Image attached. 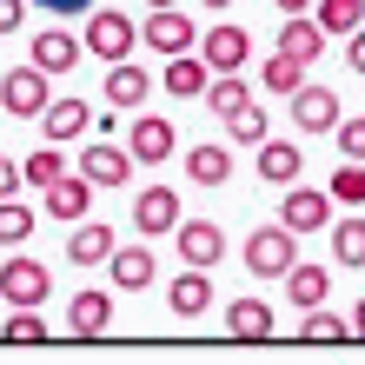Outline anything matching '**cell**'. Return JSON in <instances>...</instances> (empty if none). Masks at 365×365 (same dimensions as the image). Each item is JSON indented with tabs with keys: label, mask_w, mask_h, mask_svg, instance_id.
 Here are the masks:
<instances>
[{
	"label": "cell",
	"mask_w": 365,
	"mask_h": 365,
	"mask_svg": "<svg viewBox=\"0 0 365 365\" xmlns=\"http://www.w3.org/2000/svg\"><path fill=\"white\" fill-rule=\"evenodd\" d=\"M292 266H299V232L286 220H279V226H259L246 240V272L252 279H286Z\"/></svg>",
	"instance_id": "cell-1"
},
{
	"label": "cell",
	"mask_w": 365,
	"mask_h": 365,
	"mask_svg": "<svg viewBox=\"0 0 365 365\" xmlns=\"http://www.w3.org/2000/svg\"><path fill=\"white\" fill-rule=\"evenodd\" d=\"M47 80H53V73L34 67V60H27V67H7V73H0V106H7L14 120H40V113L53 106Z\"/></svg>",
	"instance_id": "cell-2"
},
{
	"label": "cell",
	"mask_w": 365,
	"mask_h": 365,
	"mask_svg": "<svg viewBox=\"0 0 365 365\" xmlns=\"http://www.w3.org/2000/svg\"><path fill=\"white\" fill-rule=\"evenodd\" d=\"M133 47H146V40H140V27L126 14H113V7H93L87 14V53H100V60H133Z\"/></svg>",
	"instance_id": "cell-3"
},
{
	"label": "cell",
	"mask_w": 365,
	"mask_h": 365,
	"mask_svg": "<svg viewBox=\"0 0 365 365\" xmlns=\"http://www.w3.org/2000/svg\"><path fill=\"white\" fill-rule=\"evenodd\" d=\"M133 166H140V153L126 140H106V133L80 153V173H87L93 186H133Z\"/></svg>",
	"instance_id": "cell-4"
},
{
	"label": "cell",
	"mask_w": 365,
	"mask_h": 365,
	"mask_svg": "<svg viewBox=\"0 0 365 365\" xmlns=\"http://www.w3.org/2000/svg\"><path fill=\"white\" fill-rule=\"evenodd\" d=\"M53 292V272L40 259H0V299L7 306H47Z\"/></svg>",
	"instance_id": "cell-5"
},
{
	"label": "cell",
	"mask_w": 365,
	"mask_h": 365,
	"mask_svg": "<svg viewBox=\"0 0 365 365\" xmlns=\"http://www.w3.org/2000/svg\"><path fill=\"white\" fill-rule=\"evenodd\" d=\"M140 40H146L153 53H166V60L200 47V34H192V20H186L180 7H153V14H146V27H140Z\"/></svg>",
	"instance_id": "cell-6"
},
{
	"label": "cell",
	"mask_w": 365,
	"mask_h": 365,
	"mask_svg": "<svg viewBox=\"0 0 365 365\" xmlns=\"http://www.w3.org/2000/svg\"><path fill=\"white\" fill-rule=\"evenodd\" d=\"M279 220H286L292 232H319V226H332V192H319V186H286V200H279Z\"/></svg>",
	"instance_id": "cell-7"
},
{
	"label": "cell",
	"mask_w": 365,
	"mask_h": 365,
	"mask_svg": "<svg viewBox=\"0 0 365 365\" xmlns=\"http://www.w3.org/2000/svg\"><path fill=\"white\" fill-rule=\"evenodd\" d=\"M292 120H299V133H332V126L346 120V113H339V93H332V87L306 80V87L292 93Z\"/></svg>",
	"instance_id": "cell-8"
},
{
	"label": "cell",
	"mask_w": 365,
	"mask_h": 365,
	"mask_svg": "<svg viewBox=\"0 0 365 365\" xmlns=\"http://www.w3.org/2000/svg\"><path fill=\"white\" fill-rule=\"evenodd\" d=\"M133 226L146 240H160V232H180V192L173 186H146L133 200Z\"/></svg>",
	"instance_id": "cell-9"
},
{
	"label": "cell",
	"mask_w": 365,
	"mask_h": 365,
	"mask_svg": "<svg viewBox=\"0 0 365 365\" xmlns=\"http://www.w3.org/2000/svg\"><path fill=\"white\" fill-rule=\"evenodd\" d=\"M173 246H180L186 266H220V259H226V232L212 226V220H180Z\"/></svg>",
	"instance_id": "cell-10"
},
{
	"label": "cell",
	"mask_w": 365,
	"mask_h": 365,
	"mask_svg": "<svg viewBox=\"0 0 365 365\" xmlns=\"http://www.w3.org/2000/svg\"><path fill=\"white\" fill-rule=\"evenodd\" d=\"M80 60H87V34H67V27H47L34 40V67H47V73H73Z\"/></svg>",
	"instance_id": "cell-11"
},
{
	"label": "cell",
	"mask_w": 365,
	"mask_h": 365,
	"mask_svg": "<svg viewBox=\"0 0 365 365\" xmlns=\"http://www.w3.org/2000/svg\"><path fill=\"white\" fill-rule=\"evenodd\" d=\"M126 146L140 153V166H160V160H173V120H160V113H140L133 126H126Z\"/></svg>",
	"instance_id": "cell-12"
},
{
	"label": "cell",
	"mask_w": 365,
	"mask_h": 365,
	"mask_svg": "<svg viewBox=\"0 0 365 365\" xmlns=\"http://www.w3.org/2000/svg\"><path fill=\"white\" fill-rule=\"evenodd\" d=\"M200 53H206V67H212V73H240V67H246V53H252V40H246V27H226V20H220V27L200 40Z\"/></svg>",
	"instance_id": "cell-13"
},
{
	"label": "cell",
	"mask_w": 365,
	"mask_h": 365,
	"mask_svg": "<svg viewBox=\"0 0 365 365\" xmlns=\"http://www.w3.org/2000/svg\"><path fill=\"white\" fill-rule=\"evenodd\" d=\"M166 312H180V319L212 312V279H206V266H186L173 286H166Z\"/></svg>",
	"instance_id": "cell-14"
},
{
	"label": "cell",
	"mask_w": 365,
	"mask_h": 365,
	"mask_svg": "<svg viewBox=\"0 0 365 365\" xmlns=\"http://www.w3.org/2000/svg\"><path fill=\"white\" fill-rule=\"evenodd\" d=\"M87 206H93V180L87 173H60L47 186V212H53L60 226H67V220H87Z\"/></svg>",
	"instance_id": "cell-15"
},
{
	"label": "cell",
	"mask_w": 365,
	"mask_h": 365,
	"mask_svg": "<svg viewBox=\"0 0 365 365\" xmlns=\"http://www.w3.org/2000/svg\"><path fill=\"white\" fill-rule=\"evenodd\" d=\"M206 87H212L206 53H173V60H166V93H173V100H206Z\"/></svg>",
	"instance_id": "cell-16"
},
{
	"label": "cell",
	"mask_w": 365,
	"mask_h": 365,
	"mask_svg": "<svg viewBox=\"0 0 365 365\" xmlns=\"http://www.w3.org/2000/svg\"><path fill=\"white\" fill-rule=\"evenodd\" d=\"M113 252H120L113 226H93V220H80V226H73V240H67V266H106Z\"/></svg>",
	"instance_id": "cell-17"
},
{
	"label": "cell",
	"mask_w": 365,
	"mask_h": 365,
	"mask_svg": "<svg viewBox=\"0 0 365 365\" xmlns=\"http://www.w3.org/2000/svg\"><path fill=\"white\" fill-rule=\"evenodd\" d=\"M106 319H113V292H73L67 299V332L73 339H100Z\"/></svg>",
	"instance_id": "cell-18"
},
{
	"label": "cell",
	"mask_w": 365,
	"mask_h": 365,
	"mask_svg": "<svg viewBox=\"0 0 365 365\" xmlns=\"http://www.w3.org/2000/svg\"><path fill=\"white\" fill-rule=\"evenodd\" d=\"M146 93H153V73L140 60H106V100L113 106H140Z\"/></svg>",
	"instance_id": "cell-19"
},
{
	"label": "cell",
	"mask_w": 365,
	"mask_h": 365,
	"mask_svg": "<svg viewBox=\"0 0 365 365\" xmlns=\"http://www.w3.org/2000/svg\"><path fill=\"white\" fill-rule=\"evenodd\" d=\"M279 47L299 53V60H319V53L332 47V34L319 27V14H286V27H279Z\"/></svg>",
	"instance_id": "cell-20"
},
{
	"label": "cell",
	"mask_w": 365,
	"mask_h": 365,
	"mask_svg": "<svg viewBox=\"0 0 365 365\" xmlns=\"http://www.w3.org/2000/svg\"><path fill=\"white\" fill-rule=\"evenodd\" d=\"M326 292H332V272L319 266V259H299L292 272H286V299L299 312H312V306H326Z\"/></svg>",
	"instance_id": "cell-21"
},
{
	"label": "cell",
	"mask_w": 365,
	"mask_h": 365,
	"mask_svg": "<svg viewBox=\"0 0 365 365\" xmlns=\"http://www.w3.org/2000/svg\"><path fill=\"white\" fill-rule=\"evenodd\" d=\"M299 173H306V153L292 140H259V180L266 186H292Z\"/></svg>",
	"instance_id": "cell-22"
},
{
	"label": "cell",
	"mask_w": 365,
	"mask_h": 365,
	"mask_svg": "<svg viewBox=\"0 0 365 365\" xmlns=\"http://www.w3.org/2000/svg\"><path fill=\"white\" fill-rule=\"evenodd\" d=\"M40 133H47L53 146H67V140H80V133H93V113L80 100H53L47 113H40Z\"/></svg>",
	"instance_id": "cell-23"
},
{
	"label": "cell",
	"mask_w": 365,
	"mask_h": 365,
	"mask_svg": "<svg viewBox=\"0 0 365 365\" xmlns=\"http://www.w3.org/2000/svg\"><path fill=\"white\" fill-rule=\"evenodd\" d=\"M106 266H113V286L120 292H146V286H153V272H160L153 266V246H120Z\"/></svg>",
	"instance_id": "cell-24"
},
{
	"label": "cell",
	"mask_w": 365,
	"mask_h": 365,
	"mask_svg": "<svg viewBox=\"0 0 365 365\" xmlns=\"http://www.w3.org/2000/svg\"><path fill=\"white\" fill-rule=\"evenodd\" d=\"M226 332L232 339H272L279 319H272L266 299H232V306H226Z\"/></svg>",
	"instance_id": "cell-25"
},
{
	"label": "cell",
	"mask_w": 365,
	"mask_h": 365,
	"mask_svg": "<svg viewBox=\"0 0 365 365\" xmlns=\"http://www.w3.org/2000/svg\"><path fill=\"white\" fill-rule=\"evenodd\" d=\"M306 67H312V60H299V53L279 47L266 67H259V87H266V93H279V100H292L299 87H306Z\"/></svg>",
	"instance_id": "cell-26"
},
{
	"label": "cell",
	"mask_w": 365,
	"mask_h": 365,
	"mask_svg": "<svg viewBox=\"0 0 365 365\" xmlns=\"http://www.w3.org/2000/svg\"><path fill=\"white\" fill-rule=\"evenodd\" d=\"M186 180L192 186H226L232 180V153H226V146H186Z\"/></svg>",
	"instance_id": "cell-27"
},
{
	"label": "cell",
	"mask_w": 365,
	"mask_h": 365,
	"mask_svg": "<svg viewBox=\"0 0 365 365\" xmlns=\"http://www.w3.org/2000/svg\"><path fill=\"white\" fill-rule=\"evenodd\" d=\"M226 140H240V146L272 140V133H266V106H259V100H240V106L226 113Z\"/></svg>",
	"instance_id": "cell-28"
},
{
	"label": "cell",
	"mask_w": 365,
	"mask_h": 365,
	"mask_svg": "<svg viewBox=\"0 0 365 365\" xmlns=\"http://www.w3.org/2000/svg\"><path fill=\"white\" fill-rule=\"evenodd\" d=\"M0 339H7V346H40V339H47V319H40L34 306H14L7 319H0Z\"/></svg>",
	"instance_id": "cell-29"
},
{
	"label": "cell",
	"mask_w": 365,
	"mask_h": 365,
	"mask_svg": "<svg viewBox=\"0 0 365 365\" xmlns=\"http://www.w3.org/2000/svg\"><path fill=\"white\" fill-rule=\"evenodd\" d=\"M319 27H326V34H359L365 27V0H319Z\"/></svg>",
	"instance_id": "cell-30"
},
{
	"label": "cell",
	"mask_w": 365,
	"mask_h": 365,
	"mask_svg": "<svg viewBox=\"0 0 365 365\" xmlns=\"http://www.w3.org/2000/svg\"><path fill=\"white\" fill-rule=\"evenodd\" d=\"M34 240V206H20V200H0V246H27Z\"/></svg>",
	"instance_id": "cell-31"
},
{
	"label": "cell",
	"mask_w": 365,
	"mask_h": 365,
	"mask_svg": "<svg viewBox=\"0 0 365 365\" xmlns=\"http://www.w3.org/2000/svg\"><path fill=\"white\" fill-rule=\"evenodd\" d=\"M299 339H312V346H326V339H352V319H339L326 306H312L306 319H299Z\"/></svg>",
	"instance_id": "cell-32"
},
{
	"label": "cell",
	"mask_w": 365,
	"mask_h": 365,
	"mask_svg": "<svg viewBox=\"0 0 365 365\" xmlns=\"http://www.w3.org/2000/svg\"><path fill=\"white\" fill-rule=\"evenodd\" d=\"M332 259L339 266H365V220H339L332 226Z\"/></svg>",
	"instance_id": "cell-33"
},
{
	"label": "cell",
	"mask_w": 365,
	"mask_h": 365,
	"mask_svg": "<svg viewBox=\"0 0 365 365\" xmlns=\"http://www.w3.org/2000/svg\"><path fill=\"white\" fill-rule=\"evenodd\" d=\"M240 100H252L240 73H212V87H206V106H212V113L226 120V113H232V106H240Z\"/></svg>",
	"instance_id": "cell-34"
},
{
	"label": "cell",
	"mask_w": 365,
	"mask_h": 365,
	"mask_svg": "<svg viewBox=\"0 0 365 365\" xmlns=\"http://www.w3.org/2000/svg\"><path fill=\"white\" fill-rule=\"evenodd\" d=\"M332 200L339 206H365V160H346L332 173Z\"/></svg>",
	"instance_id": "cell-35"
},
{
	"label": "cell",
	"mask_w": 365,
	"mask_h": 365,
	"mask_svg": "<svg viewBox=\"0 0 365 365\" xmlns=\"http://www.w3.org/2000/svg\"><path fill=\"white\" fill-rule=\"evenodd\" d=\"M20 166H27V186H40V192H47V186H53L60 173H67V160L53 153V140H47V153H27Z\"/></svg>",
	"instance_id": "cell-36"
},
{
	"label": "cell",
	"mask_w": 365,
	"mask_h": 365,
	"mask_svg": "<svg viewBox=\"0 0 365 365\" xmlns=\"http://www.w3.org/2000/svg\"><path fill=\"white\" fill-rule=\"evenodd\" d=\"M332 140H339V153H346V160H365V120H339Z\"/></svg>",
	"instance_id": "cell-37"
},
{
	"label": "cell",
	"mask_w": 365,
	"mask_h": 365,
	"mask_svg": "<svg viewBox=\"0 0 365 365\" xmlns=\"http://www.w3.org/2000/svg\"><path fill=\"white\" fill-rule=\"evenodd\" d=\"M20 180H27V166L0 153V200H14V192H20Z\"/></svg>",
	"instance_id": "cell-38"
},
{
	"label": "cell",
	"mask_w": 365,
	"mask_h": 365,
	"mask_svg": "<svg viewBox=\"0 0 365 365\" xmlns=\"http://www.w3.org/2000/svg\"><path fill=\"white\" fill-rule=\"evenodd\" d=\"M27 27V0H0V34H20Z\"/></svg>",
	"instance_id": "cell-39"
},
{
	"label": "cell",
	"mask_w": 365,
	"mask_h": 365,
	"mask_svg": "<svg viewBox=\"0 0 365 365\" xmlns=\"http://www.w3.org/2000/svg\"><path fill=\"white\" fill-rule=\"evenodd\" d=\"M346 40H352V47H346V67H352V73H365V27H359V34H346Z\"/></svg>",
	"instance_id": "cell-40"
},
{
	"label": "cell",
	"mask_w": 365,
	"mask_h": 365,
	"mask_svg": "<svg viewBox=\"0 0 365 365\" xmlns=\"http://www.w3.org/2000/svg\"><path fill=\"white\" fill-rule=\"evenodd\" d=\"M47 14H93V0H40Z\"/></svg>",
	"instance_id": "cell-41"
},
{
	"label": "cell",
	"mask_w": 365,
	"mask_h": 365,
	"mask_svg": "<svg viewBox=\"0 0 365 365\" xmlns=\"http://www.w3.org/2000/svg\"><path fill=\"white\" fill-rule=\"evenodd\" d=\"M272 7H279V14H312L319 0H272Z\"/></svg>",
	"instance_id": "cell-42"
},
{
	"label": "cell",
	"mask_w": 365,
	"mask_h": 365,
	"mask_svg": "<svg viewBox=\"0 0 365 365\" xmlns=\"http://www.w3.org/2000/svg\"><path fill=\"white\" fill-rule=\"evenodd\" d=\"M352 339H365V299L352 306Z\"/></svg>",
	"instance_id": "cell-43"
},
{
	"label": "cell",
	"mask_w": 365,
	"mask_h": 365,
	"mask_svg": "<svg viewBox=\"0 0 365 365\" xmlns=\"http://www.w3.org/2000/svg\"><path fill=\"white\" fill-rule=\"evenodd\" d=\"M146 7H180V0H146Z\"/></svg>",
	"instance_id": "cell-44"
},
{
	"label": "cell",
	"mask_w": 365,
	"mask_h": 365,
	"mask_svg": "<svg viewBox=\"0 0 365 365\" xmlns=\"http://www.w3.org/2000/svg\"><path fill=\"white\" fill-rule=\"evenodd\" d=\"M206 7H220V14H226V7H232V0H206Z\"/></svg>",
	"instance_id": "cell-45"
}]
</instances>
